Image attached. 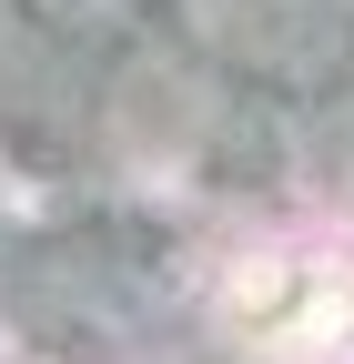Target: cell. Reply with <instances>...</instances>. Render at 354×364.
<instances>
[{
  "label": "cell",
  "mask_w": 354,
  "mask_h": 364,
  "mask_svg": "<svg viewBox=\"0 0 354 364\" xmlns=\"http://www.w3.org/2000/svg\"><path fill=\"white\" fill-rule=\"evenodd\" d=\"M213 41L243 61V71H274V81H314L344 61L354 41V0H203Z\"/></svg>",
  "instance_id": "6da1fadb"
},
{
  "label": "cell",
  "mask_w": 354,
  "mask_h": 364,
  "mask_svg": "<svg viewBox=\"0 0 354 364\" xmlns=\"http://www.w3.org/2000/svg\"><path fill=\"white\" fill-rule=\"evenodd\" d=\"M31 21H51V31H112L122 21V0H21Z\"/></svg>",
  "instance_id": "7a4b0ae2"
}]
</instances>
